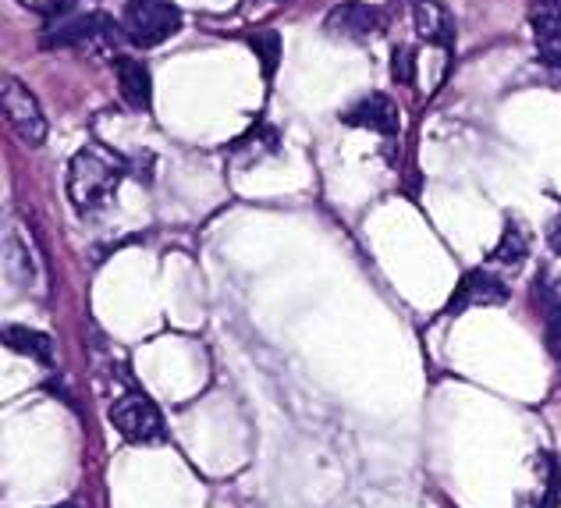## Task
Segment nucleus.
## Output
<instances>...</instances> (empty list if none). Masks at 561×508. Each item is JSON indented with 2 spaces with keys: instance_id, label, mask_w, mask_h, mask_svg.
<instances>
[{
  "instance_id": "nucleus-1",
  "label": "nucleus",
  "mask_w": 561,
  "mask_h": 508,
  "mask_svg": "<svg viewBox=\"0 0 561 508\" xmlns=\"http://www.w3.org/2000/svg\"><path fill=\"white\" fill-rule=\"evenodd\" d=\"M125 171L128 163L107 146H82L68 168V200L76 203V211L93 214L114 200V189Z\"/></svg>"
},
{
  "instance_id": "nucleus-2",
  "label": "nucleus",
  "mask_w": 561,
  "mask_h": 508,
  "mask_svg": "<svg viewBox=\"0 0 561 508\" xmlns=\"http://www.w3.org/2000/svg\"><path fill=\"white\" fill-rule=\"evenodd\" d=\"M122 39V25L111 14H79V19H50L43 25V47L61 50V47H79L90 54H111Z\"/></svg>"
},
{
  "instance_id": "nucleus-3",
  "label": "nucleus",
  "mask_w": 561,
  "mask_h": 508,
  "mask_svg": "<svg viewBox=\"0 0 561 508\" xmlns=\"http://www.w3.org/2000/svg\"><path fill=\"white\" fill-rule=\"evenodd\" d=\"M182 29V11L174 0H128L122 11V36L131 47H157Z\"/></svg>"
},
{
  "instance_id": "nucleus-4",
  "label": "nucleus",
  "mask_w": 561,
  "mask_h": 508,
  "mask_svg": "<svg viewBox=\"0 0 561 508\" xmlns=\"http://www.w3.org/2000/svg\"><path fill=\"white\" fill-rule=\"evenodd\" d=\"M114 430L131 444H150L164 438V416H160L157 402H150L142 392H125L111 406Z\"/></svg>"
},
{
  "instance_id": "nucleus-5",
  "label": "nucleus",
  "mask_w": 561,
  "mask_h": 508,
  "mask_svg": "<svg viewBox=\"0 0 561 508\" xmlns=\"http://www.w3.org/2000/svg\"><path fill=\"white\" fill-rule=\"evenodd\" d=\"M0 108H4V117L14 128V136H22L28 146H39L47 139V114H43L39 100L28 93V86L22 79L8 75L0 82Z\"/></svg>"
},
{
  "instance_id": "nucleus-6",
  "label": "nucleus",
  "mask_w": 561,
  "mask_h": 508,
  "mask_svg": "<svg viewBox=\"0 0 561 508\" xmlns=\"http://www.w3.org/2000/svg\"><path fill=\"white\" fill-rule=\"evenodd\" d=\"M512 298L508 285L501 281L494 271H469L459 289L448 298V313H462V309H480V306H505Z\"/></svg>"
},
{
  "instance_id": "nucleus-7",
  "label": "nucleus",
  "mask_w": 561,
  "mask_h": 508,
  "mask_svg": "<svg viewBox=\"0 0 561 508\" xmlns=\"http://www.w3.org/2000/svg\"><path fill=\"white\" fill-rule=\"evenodd\" d=\"M529 25H534L537 57L548 68L561 71V4L558 0H529Z\"/></svg>"
},
{
  "instance_id": "nucleus-8",
  "label": "nucleus",
  "mask_w": 561,
  "mask_h": 508,
  "mask_svg": "<svg viewBox=\"0 0 561 508\" xmlns=\"http://www.w3.org/2000/svg\"><path fill=\"white\" fill-rule=\"evenodd\" d=\"M328 33L334 36H348V39H363V36H374L383 33V11L374 4H363V0H345L328 11Z\"/></svg>"
},
{
  "instance_id": "nucleus-9",
  "label": "nucleus",
  "mask_w": 561,
  "mask_h": 508,
  "mask_svg": "<svg viewBox=\"0 0 561 508\" xmlns=\"http://www.w3.org/2000/svg\"><path fill=\"white\" fill-rule=\"evenodd\" d=\"M342 122L366 128V132H377V136H383V139L398 136V108L388 93H370L359 103H352L348 111H342Z\"/></svg>"
},
{
  "instance_id": "nucleus-10",
  "label": "nucleus",
  "mask_w": 561,
  "mask_h": 508,
  "mask_svg": "<svg viewBox=\"0 0 561 508\" xmlns=\"http://www.w3.org/2000/svg\"><path fill=\"white\" fill-rule=\"evenodd\" d=\"M534 298H537L540 317H543V346H548L551 355L561 360V274L543 267V271L537 274Z\"/></svg>"
},
{
  "instance_id": "nucleus-11",
  "label": "nucleus",
  "mask_w": 561,
  "mask_h": 508,
  "mask_svg": "<svg viewBox=\"0 0 561 508\" xmlns=\"http://www.w3.org/2000/svg\"><path fill=\"white\" fill-rule=\"evenodd\" d=\"M416 33L434 47H455V14L440 0H412Z\"/></svg>"
},
{
  "instance_id": "nucleus-12",
  "label": "nucleus",
  "mask_w": 561,
  "mask_h": 508,
  "mask_svg": "<svg viewBox=\"0 0 561 508\" xmlns=\"http://www.w3.org/2000/svg\"><path fill=\"white\" fill-rule=\"evenodd\" d=\"M117 93L128 103L131 111H150L153 103V82H150V68L136 57H117Z\"/></svg>"
},
{
  "instance_id": "nucleus-13",
  "label": "nucleus",
  "mask_w": 561,
  "mask_h": 508,
  "mask_svg": "<svg viewBox=\"0 0 561 508\" xmlns=\"http://www.w3.org/2000/svg\"><path fill=\"white\" fill-rule=\"evenodd\" d=\"M529 242H534V238H529L526 224L508 217L505 232H501V238H497V249L491 252V263L494 267H523L529 257Z\"/></svg>"
},
{
  "instance_id": "nucleus-14",
  "label": "nucleus",
  "mask_w": 561,
  "mask_h": 508,
  "mask_svg": "<svg viewBox=\"0 0 561 508\" xmlns=\"http://www.w3.org/2000/svg\"><path fill=\"white\" fill-rule=\"evenodd\" d=\"M4 346H8L11 352L33 355V360L43 363V366H50V363H54V341H50V335L33 331V327L8 324V327H4Z\"/></svg>"
},
{
  "instance_id": "nucleus-15",
  "label": "nucleus",
  "mask_w": 561,
  "mask_h": 508,
  "mask_svg": "<svg viewBox=\"0 0 561 508\" xmlns=\"http://www.w3.org/2000/svg\"><path fill=\"white\" fill-rule=\"evenodd\" d=\"M228 149H231V157H242L245 168H249V163H256L263 154H274V149H277V132L271 125H256V128H249L239 143H231Z\"/></svg>"
},
{
  "instance_id": "nucleus-16",
  "label": "nucleus",
  "mask_w": 561,
  "mask_h": 508,
  "mask_svg": "<svg viewBox=\"0 0 561 508\" xmlns=\"http://www.w3.org/2000/svg\"><path fill=\"white\" fill-rule=\"evenodd\" d=\"M249 47H253L256 57H260L263 79H274V71L280 65V36L274 33V29H263V33H256L253 39H249Z\"/></svg>"
},
{
  "instance_id": "nucleus-17",
  "label": "nucleus",
  "mask_w": 561,
  "mask_h": 508,
  "mask_svg": "<svg viewBox=\"0 0 561 508\" xmlns=\"http://www.w3.org/2000/svg\"><path fill=\"white\" fill-rule=\"evenodd\" d=\"M391 75H394V82H402V86L416 82V50H412V47H394V54H391Z\"/></svg>"
},
{
  "instance_id": "nucleus-18",
  "label": "nucleus",
  "mask_w": 561,
  "mask_h": 508,
  "mask_svg": "<svg viewBox=\"0 0 561 508\" xmlns=\"http://www.w3.org/2000/svg\"><path fill=\"white\" fill-rule=\"evenodd\" d=\"M22 4L28 8V11H36V14H43V19H61V14L76 4V0H22Z\"/></svg>"
},
{
  "instance_id": "nucleus-19",
  "label": "nucleus",
  "mask_w": 561,
  "mask_h": 508,
  "mask_svg": "<svg viewBox=\"0 0 561 508\" xmlns=\"http://www.w3.org/2000/svg\"><path fill=\"white\" fill-rule=\"evenodd\" d=\"M548 249L554 252V257H561V211H558V217L548 224Z\"/></svg>"
},
{
  "instance_id": "nucleus-20",
  "label": "nucleus",
  "mask_w": 561,
  "mask_h": 508,
  "mask_svg": "<svg viewBox=\"0 0 561 508\" xmlns=\"http://www.w3.org/2000/svg\"><path fill=\"white\" fill-rule=\"evenodd\" d=\"M50 508H79V505H71V501H65V505H50Z\"/></svg>"
}]
</instances>
